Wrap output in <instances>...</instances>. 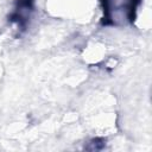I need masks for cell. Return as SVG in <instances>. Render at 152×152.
<instances>
[{"mask_svg":"<svg viewBox=\"0 0 152 152\" xmlns=\"http://www.w3.org/2000/svg\"><path fill=\"white\" fill-rule=\"evenodd\" d=\"M103 23L110 26L133 24L138 17L141 0H100Z\"/></svg>","mask_w":152,"mask_h":152,"instance_id":"obj_1","label":"cell"},{"mask_svg":"<svg viewBox=\"0 0 152 152\" xmlns=\"http://www.w3.org/2000/svg\"><path fill=\"white\" fill-rule=\"evenodd\" d=\"M48 10L56 18L87 21L94 14L95 0H48Z\"/></svg>","mask_w":152,"mask_h":152,"instance_id":"obj_2","label":"cell"}]
</instances>
